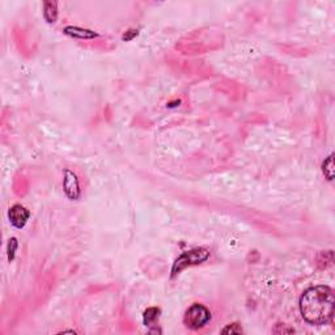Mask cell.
Masks as SVG:
<instances>
[{"mask_svg":"<svg viewBox=\"0 0 335 335\" xmlns=\"http://www.w3.org/2000/svg\"><path fill=\"white\" fill-rule=\"evenodd\" d=\"M334 292L326 285L307 289L300 299L301 316L309 325H328L334 317Z\"/></svg>","mask_w":335,"mask_h":335,"instance_id":"obj_1","label":"cell"},{"mask_svg":"<svg viewBox=\"0 0 335 335\" xmlns=\"http://www.w3.org/2000/svg\"><path fill=\"white\" fill-rule=\"evenodd\" d=\"M210 258V251L204 248H196V249H191L189 251H185L179 255L171 267V278L178 275L182 270L190 266L200 265L203 262H206Z\"/></svg>","mask_w":335,"mask_h":335,"instance_id":"obj_2","label":"cell"},{"mask_svg":"<svg viewBox=\"0 0 335 335\" xmlns=\"http://www.w3.org/2000/svg\"><path fill=\"white\" fill-rule=\"evenodd\" d=\"M211 320V312L202 304H193L183 316V324L187 329L198 330Z\"/></svg>","mask_w":335,"mask_h":335,"instance_id":"obj_3","label":"cell"},{"mask_svg":"<svg viewBox=\"0 0 335 335\" xmlns=\"http://www.w3.org/2000/svg\"><path fill=\"white\" fill-rule=\"evenodd\" d=\"M63 190L71 200L80 198V185H79L78 175L68 169L64 170V175H63Z\"/></svg>","mask_w":335,"mask_h":335,"instance_id":"obj_4","label":"cell"},{"mask_svg":"<svg viewBox=\"0 0 335 335\" xmlns=\"http://www.w3.org/2000/svg\"><path fill=\"white\" fill-rule=\"evenodd\" d=\"M29 216H30V212L25 208V207L20 206V204H15L12 207L9 212H8V218H9V222L15 228L17 229H21L25 226V224L29 220Z\"/></svg>","mask_w":335,"mask_h":335,"instance_id":"obj_5","label":"cell"},{"mask_svg":"<svg viewBox=\"0 0 335 335\" xmlns=\"http://www.w3.org/2000/svg\"><path fill=\"white\" fill-rule=\"evenodd\" d=\"M63 31H64V34L78 39H92L98 37V33H96V31L89 30V29H83V28L79 27H66L63 29Z\"/></svg>","mask_w":335,"mask_h":335,"instance_id":"obj_6","label":"cell"},{"mask_svg":"<svg viewBox=\"0 0 335 335\" xmlns=\"http://www.w3.org/2000/svg\"><path fill=\"white\" fill-rule=\"evenodd\" d=\"M43 17L49 24H54L58 17V4L55 1L43 3Z\"/></svg>","mask_w":335,"mask_h":335,"instance_id":"obj_7","label":"cell"},{"mask_svg":"<svg viewBox=\"0 0 335 335\" xmlns=\"http://www.w3.org/2000/svg\"><path fill=\"white\" fill-rule=\"evenodd\" d=\"M160 313L161 310L159 308H148L147 310L144 312V314H143V322H144L145 326H149V325H152L153 322H156L157 320H159V317H160Z\"/></svg>","mask_w":335,"mask_h":335,"instance_id":"obj_8","label":"cell"},{"mask_svg":"<svg viewBox=\"0 0 335 335\" xmlns=\"http://www.w3.org/2000/svg\"><path fill=\"white\" fill-rule=\"evenodd\" d=\"M322 173L329 181L334 179V155L333 153L322 163Z\"/></svg>","mask_w":335,"mask_h":335,"instance_id":"obj_9","label":"cell"},{"mask_svg":"<svg viewBox=\"0 0 335 335\" xmlns=\"http://www.w3.org/2000/svg\"><path fill=\"white\" fill-rule=\"evenodd\" d=\"M17 246H19V244H17V240H16L15 237H12L11 240H9V242H8V248H7L8 259H9V262L13 261V259H15L16 250H17Z\"/></svg>","mask_w":335,"mask_h":335,"instance_id":"obj_10","label":"cell"},{"mask_svg":"<svg viewBox=\"0 0 335 335\" xmlns=\"http://www.w3.org/2000/svg\"><path fill=\"white\" fill-rule=\"evenodd\" d=\"M223 334H242L244 330H242L241 325L240 324H230L228 325L226 328H224L222 330Z\"/></svg>","mask_w":335,"mask_h":335,"instance_id":"obj_11","label":"cell"},{"mask_svg":"<svg viewBox=\"0 0 335 335\" xmlns=\"http://www.w3.org/2000/svg\"><path fill=\"white\" fill-rule=\"evenodd\" d=\"M130 33V30H129ZM138 34V30H133V33H130L129 35H123V39H126V41H130V39L133 38V37H135V35Z\"/></svg>","mask_w":335,"mask_h":335,"instance_id":"obj_12","label":"cell"}]
</instances>
